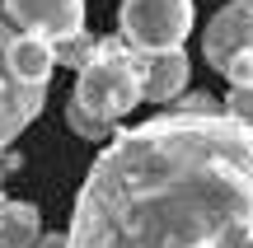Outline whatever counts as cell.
I'll return each mask as SVG.
<instances>
[{"mask_svg": "<svg viewBox=\"0 0 253 248\" xmlns=\"http://www.w3.org/2000/svg\"><path fill=\"white\" fill-rule=\"evenodd\" d=\"M71 248H253V127L230 112H160L89 164Z\"/></svg>", "mask_w": 253, "mask_h": 248, "instance_id": "cell-1", "label": "cell"}, {"mask_svg": "<svg viewBox=\"0 0 253 248\" xmlns=\"http://www.w3.org/2000/svg\"><path fill=\"white\" fill-rule=\"evenodd\" d=\"M141 103V71L136 52H122V42H103L94 61L75 75L66 122L84 141H113V127Z\"/></svg>", "mask_w": 253, "mask_h": 248, "instance_id": "cell-2", "label": "cell"}, {"mask_svg": "<svg viewBox=\"0 0 253 248\" xmlns=\"http://www.w3.org/2000/svg\"><path fill=\"white\" fill-rule=\"evenodd\" d=\"M118 24L131 52H173L192 33V0H122Z\"/></svg>", "mask_w": 253, "mask_h": 248, "instance_id": "cell-3", "label": "cell"}, {"mask_svg": "<svg viewBox=\"0 0 253 248\" xmlns=\"http://www.w3.org/2000/svg\"><path fill=\"white\" fill-rule=\"evenodd\" d=\"M5 14L24 33L47 37L52 47L84 37V0H5Z\"/></svg>", "mask_w": 253, "mask_h": 248, "instance_id": "cell-4", "label": "cell"}, {"mask_svg": "<svg viewBox=\"0 0 253 248\" xmlns=\"http://www.w3.org/2000/svg\"><path fill=\"white\" fill-rule=\"evenodd\" d=\"M9 42H14V37H9V24L0 19V150L9 145L47 103V89L24 84L14 71H9Z\"/></svg>", "mask_w": 253, "mask_h": 248, "instance_id": "cell-5", "label": "cell"}, {"mask_svg": "<svg viewBox=\"0 0 253 248\" xmlns=\"http://www.w3.org/2000/svg\"><path fill=\"white\" fill-rule=\"evenodd\" d=\"M239 52H253V0H235L225 5L202 33V56H207L211 71L225 75V66L235 61Z\"/></svg>", "mask_w": 253, "mask_h": 248, "instance_id": "cell-6", "label": "cell"}, {"mask_svg": "<svg viewBox=\"0 0 253 248\" xmlns=\"http://www.w3.org/2000/svg\"><path fill=\"white\" fill-rule=\"evenodd\" d=\"M136 71H141V99L150 103H169L183 94V84H188V52L183 47H173V52H136Z\"/></svg>", "mask_w": 253, "mask_h": 248, "instance_id": "cell-7", "label": "cell"}, {"mask_svg": "<svg viewBox=\"0 0 253 248\" xmlns=\"http://www.w3.org/2000/svg\"><path fill=\"white\" fill-rule=\"evenodd\" d=\"M9 71H14L24 84L47 89V84H52V71H56V47L47 42V37L19 33L14 42H9Z\"/></svg>", "mask_w": 253, "mask_h": 248, "instance_id": "cell-8", "label": "cell"}, {"mask_svg": "<svg viewBox=\"0 0 253 248\" xmlns=\"http://www.w3.org/2000/svg\"><path fill=\"white\" fill-rule=\"evenodd\" d=\"M42 239L38 206L28 202H0V248H33Z\"/></svg>", "mask_w": 253, "mask_h": 248, "instance_id": "cell-9", "label": "cell"}, {"mask_svg": "<svg viewBox=\"0 0 253 248\" xmlns=\"http://www.w3.org/2000/svg\"><path fill=\"white\" fill-rule=\"evenodd\" d=\"M225 112H230L235 122H244V127H253V84H230Z\"/></svg>", "mask_w": 253, "mask_h": 248, "instance_id": "cell-10", "label": "cell"}, {"mask_svg": "<svg viewBox=\"0 0 253 248\" xmlns=\"http://www.w3.org/2000/svg\"><path fill=\"white\" fill-rule=\"evenodd\" d=\"M94 52H99V47H94L89 37H71V42L56 47V61H66V66H75V71H84V66L94 61Z\"/></svg>", "mask_w": 253, "mask_h": 248, "instance_id": "cell-11", "label": "cell"}, {"mask_svg": "<svg viewBox=\"0 0 253 248\" xmlns=\"http://www.w3.org/2000/svg\"><path fill=\"white\" fill-rule=\"evenodd\" d=\"M225 80L230 84H253V52H239L235 61L225 66Z\"/></svg>", "mask_w": 253, "mask_h": 248, "instance_id": "cell-12", "label": "cell"}, {"mask_svg": "<svg viewBox=\"0 0 253 248\" xmlns=\"http://www.w3.org/2000/svg\"><path fill=\"white\" fill-rule=\"evenodd\" d=\"M38 248H71V234H47V239H38Z\"/></svg>", "mask_w": 253, "mask_h": 248, "instance_id": "cell-13", "label": "cell"}]
</instances>
